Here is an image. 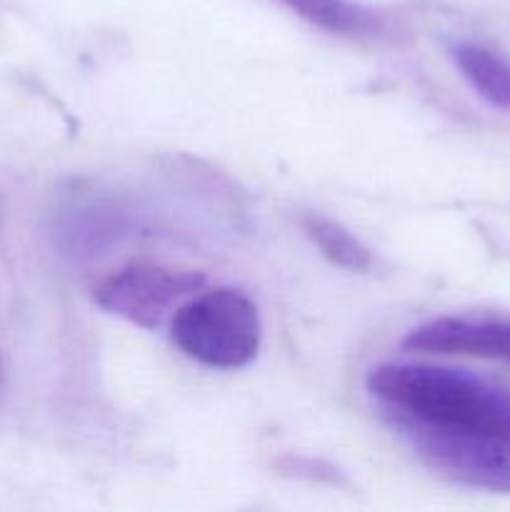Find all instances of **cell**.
Here are the masks:
<instances>
[{
	"label": "cell",
	"mask_w": 510,
	"mask_h": 512,
	"mask_svg": "<svg viewBox=\"0 0 510 512\" xmlns=\"http://www.w3.org/2000/svg\"><path fill=\"white\" fill-rule=\"evenodd\" d=\"M403 348L410 353L510 360V320L435 318L410 330Z\"/></svg>",
	"instance_id": "cell-5"
},
{
	"label": "cell",
	"mask_w": 510,
	"mask_h": 512,
	"mask_svg": "<svg viewBox=\"0 0 510 512\" xmlns=\"http://www.w3.org/2000/svg\"><path fill=\"white\" fill-rule=\"evenodd\" d=\"M300 225H303V233L308 235L310 243L333 265L350 270V273H365V270H370L373 260H370L368 248L348 228H343L338 220H330L318 213H308L303 215Z\"/></svg>",
	"instance_id": "cell-8"
},
{
	"label": "cell",
	"mask_w": 510,
	"mask_h": 512,
	"mask_svg": "<svg viewBox=\"0 0 510 512\" xmlns=\"http://www.w3.org/2000/svg\"><path fill=\"white\" fill-rule=\"evenodd\" d=\"M455 65L460 75L470 83V88L488 100L495 108L510 110V60L495 50L473 40H458L450 45Z\"/></svg>",
	"instance_id": "cell-6"
},
{
	"label": "cell",
	"mask_w": 510,
	"mask_h": 512,
	"mask_svg": "<svg viewBox=\"0 0 510 512\" xmlns=\"http://www.w3.org/2000/svg\"><path fill=\"white\" fill-rule=\"evenodd\" d=\"M170 338L190 360L235 370L255 360L263 340L258 305L235 288H215L185 300L170 320Z\"/></svg>",
	"instance_id": "cell-2"
},
{
	"label": "cell",
	"mask_w": 510,
	"mask_h": 512,
	"mask_svg": "<svg viewBox=\"0 0 510 512\" xmlns=\"http://www.w3.org/2000/svg\"><path fill=\"white\" fill-rule=\"evenodd\" d=\"M203 285L205 278L200 273L153 263H130L100 280L93 298L110 315H118L138 328L155 330L165 315L175 313L183 300L198 293Z\"/></svg>",
	"instance_id": "cell-4"
},
{
	"label": "cell",
	"mask_w": 510,
	"mask_h": 512,
	"mask_svg": "<svg viewBox=\"0 0 510 512\" xmlns=\"http://www.w3.org/2000/svg\"><path fill=\"white\" fill-rule=\"evenodd\" d=\"M278 3L315 28H323L333 35L363 38V35L380 33L383 28L380 15L355 0H278Z\"/></svg>",
	"instance_id": "cell-7"
},
{
	"label": "cell",
	"mask_w": 510,
	"mask_h": 512,
	"mask_svg": "<svg viewBox=\"0 0 510 512\" xmlns=\"http://www.w3.org/2000/svg\"><path fill=\"white\" fill-rule=\"evenodd\" d=\"M423 465L450 483L465 488L510 493V440L433 430L425 425L390 420Z\"/></svg>",
	"instance_id": "cell-3"
},
{
	"label": "cell",
	"mask_w": 510,
	"mask_h": 512,
	"mask_svg": "<svg viewBox=\"0 0 510 512\" xmlns=\"http://www.w3.org/2000/svg\"><path fill=\"white\" fill-rule=\"evenodd\" d=\"M365 388L390 420L510 440V393L465 370L383 363L370 370Z\"/></svg>",
	"instance_id": "cell-1"
}]
</instances>
